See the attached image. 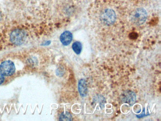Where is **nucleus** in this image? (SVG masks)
<instances>
[{"label": "nucleus", "instance_id": "obj_1", "mask_svg": "<svg viewBox=\"0 0 161 121\" xmlns=\"http://www.w3.org/2000/svg\"><path fill=\"white\" fill-rule=\"evenodd\" d=\"M130 17L133 23L139 26L146 22L147 18V13L144 8H138L132 12Z\"/></svg>", "mask_w": 161, "mask_h": 121}, {"label": "nucleus", "instance_id": "obj_2", "mask_svg": "<svg viewBox=\"0 0 161 121\" xmlns=\"http://www.w3.org/2000/svg\"><path fill=\"white\" fill-rule=\"evenodd\" d=\"M116 19V14L113 10L106 8L103 10L100 14V21L106 26H111Z\"/></svg>", "mask_w": 161, "mask_h": 121}, {"label": "nucleus", "instance_id": "obj_3", "mask_svg": "<svg viewBox=\"0 0 161 121\" xmlns=\"http://www.w3.org/2000/svg\"><path fill=\"white\" fill-rule=\"evenodd\" d=\"M26 39V34L22 30L17 29L12 31L10 35V40L15 45H22Z\"/></svg>", "mask_w": 161, "mask_h": 121}, {"label": "nucleus", "instance_id": "obj_4", "mask_svg": "<svg viewBox=\"0 0 161 121\" xmlns=\"http://www.w3.org/2000/svg\"><path fill=\"white\" fill-rule=\"evenodd\" d=\"M15 66L13 62L5 60L0 65V72L3 76H11L15 72Z\"/></svg>", "mask_w": 161, "mask_h": 121}, {"label": "nucleus", "instance_id": "obj_5", "mask_svg": "<svg viewBox=\"0 0 161 121\" xmlns=\"http://www.w3.org/2000/svg\"><path fill=\"white\" fill-rule=\"evenodd\" d=\"M121 98L123 103H126L130 106H132L136 100V96L134 92L127 90L121 95Z\"/></svg>", "mask_w": 161, "mask_h": 121}, {"label": "nucleus", "instance_id": "obj_6", "mask_svg": "<svg viewBox=\"0 0 161 121\" xmlns=\"http://www.w3.org/2000/svg\"><path fill=\"white\" fill-rule=\"evenodd\" d=\"M72 34L71 32L66 31L64 32L60 36V41L63 45L67 46L70 45L72 40Z\"/></svg>", "mask_w": 161, "mask_h": 121}, {"label": "nucleus", "instance_id": "obj_7", "mask_svg": "<svg viewBox=\"0 0 161 121\" xmlns=\"http://www.w3.org/2000/svg\"><path fill=\"white\" fill-rule=\"evenodd\" d=\"M78 90L81 97H85L87 96L88 89L86 81L84 79H80L78 83Z\"/></svg>", "mask_w": 161, "mask_h": 121}, {"label": "nucleus", "instance_id": "obj_8", "mask_svg": "<svg viewBox=\"0 0 161 121\" xmlns=\"http://www.w3.org/2000/svg\"><path fill=\"white\" fill-rule=\"evenodd\" d=\"M72 49L77 54H79L81 53L82 46L80 42L76 41L74 43L72 46Z\"/></svg>", "mask_w": 161, "mask_h": 121}, {"label": "nucleus", "instance_id": "obj_9", "mask_svg": "<svg viewBox=\"0 0 161 121\" xmlns=\"http://www.w3.org/2000/svg\"><path fill=\"white\" fill-rule=\"evenodd\" d=\"M71 115L68 112H65L61 114L60 116V121H71L72 120Z\"/></svg>", "mask_w": 161, "mask_h": 121}, {"label": "nucleus", "instance_id": "obj_10", "mask_svg": "<svg viewBox=\"0 0 161 121\" xmlns=\"http://www.w3.org/2000/svg\"><path fill=\"white\" fill-rule=\"evenodd\" d=\"M4 81V77H3V75L0 74V85L2 84Z\"/></svg>", "mask_w": 161, "mask_h": 121}]
</instances>
